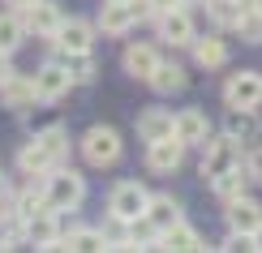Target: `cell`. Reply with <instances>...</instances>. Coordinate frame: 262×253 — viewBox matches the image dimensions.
<instances>
[{
	"label": "cell",
	"instance_id": "6da1fadb",
	"mask_svg": "<svg viewBox=\"0 0 262 253\" xmlns=\"http://www.w3.org/2000/svg\"><path fill=\"white\" fill-rule=\"evenodd\" d=\"M232 168H245L241 142H236L232 133H224V137H211V142L202 146V176L211 180V176H224V172H232Z\"/></svg>",
	"mask_w": 262,
	"mask_h": 253
},
{
	"label": "cell",
	"instance_id": "7a4b0ae2",
	"mask_svg": "<svg viewBox=\"0 0 262 253\" xmlns=\"http://www.w3.org/2000/svg\"><path fill=\"white\" fill-rule=\"evenodd\" d=\"M121 133L116 129H107V125H95V129H86V137H82V159L91 163V168H112L116 159H121Z\"/></svg>",
	"mask_w": 262,
	"mask_h": 253
},
{
	"label": "cell",
	"instance_id": "3957f363",
	"mask_svg": "<svg viewBox=\"0 0 262 253\" xmlns=\"http://www.w3.org/2000/svg\"><path fill=\"white\" fill-rule=\"evenodd\" d=\"M48 206L52 211H78L82 206V197H86V180L78 172H56V176H48Z\"/></svg>",
	"mask_w": 262,
	"mask_h": 253
},
{
	"label": "cell",
	"instance_id": "277c9868",
	"mask_svg": "<svg viewBox=\"0 0 262 253\" xmlns=\"http://www.w3.org/2000/svg\"><path fill=\"white\" fill-rule=\"evenodd\" d=\"M107 211L121 215V219H142V215L150 211V193H146V185L121 180V185L112 189V197H107Z\"/></svg>",
	"mask_w": 262,
	"mask_h": 253
},
{
	"label": "cell",
	"instance_id": "5b68a950",
	"mask_svg": "<svg viewBox=\"0 0 262 253\" xmlns=\"http://www.w3.org/2000/svg\"><path fill=\"white\" fill-rule=\"evenodd\" d=\"M224 103L228 107H258L262 103V73L258 69H241L224 82Z\"/></svg>",
	"mask_w": 262,
	"mask_h": 253
},
{
	"label": "cell",
	"instance_id": "8992f818",
	"mask_svg": "<svg viewBox=\"0 0 262 253\" xmlns=\"http://www.w3.org/2000/svg\"><path fill=\"white\" fill-rule=\"evenodd\" d=\"M185 163V142L172 133V137H159V142H150L146 146V168L155 172V176H172Z\"/></svg>",
	"mask_w": 262,
	"mask_h": 253
},
{
	"label": "cell",
	"instance_id": "52a82bcc",
	"mask_svg": "<svg viewBox=\"0 0 262 253\" xmlns=\"http://www.w3.org/2000/svg\"><path fill=\"white\" fill-rule=\"evenodd\" d=\"M159 39H168L172 48H193V39H198V30H193V17L185 13V9H168V13H159Z\"/></svg>",
	"mask_w": 262,
	"mask_h": 253
},
{
	"label": "cell",
	"instance_id": "ba28073f",
	"mask_svg": "<svg viewBox=\"0 0 262 253\" xmlns=\"http://www.w3.org/2000/svg\"><path fill=\"white\" fill-rule=\"evenodd\" d=\"M35 86H39V99L43 103H56L60 95H69V86H73V73H69V64H43V69L35 73Z\"/></svg>",
	"mask_w": 262,
	"mask_h": 253
},
{
	"label": "cell",
	"instance_id": "9c48e42d",
	"mask_svg": "<svg viewBox=\"0 0 262 253\" xmlns=\"http://www.w3.org/2000/svg\"><path fill=\"white\" fill-rule=\"evenodd\" d=\"M177 133V116L168 112V107H146V112H138V137L146 142H159V137H172Z\"/></svg>",
	"mask_w": 262,
	"mask_h": 253
},
{
	"label": "cell",
	"instance_id": "30bf717a",
	"mask_svg": "<svg viewBox=\"0 0 262 253\" xmlns=\"http://www.w3.org/2000/svg\"><path fill=\"white\" fill-rule=\"evenodd\" d=\"M60 26H64V17H60V9L52 5V0H35V5L26 9V30H35L39 39H56Z\"/></svg>",
	"mask_w": 262,
	"mask_h": 253
},
{
	"label": "cell",
	"instance_id": "8fae6325",
	"mask_svg": "<svg viewBox=\"0 0 262 253\" xmlns=\"http://www.w3.org/2000/svg\"><path fill=\"white\" fill-rule=\"evenodd\" d=\"M177 137L185 142V146H206V142H211V120H206L202 107L177 112Z\"/></svg>",
	"mask_w": 262,
	"mask_h": 253
},
{
	"label": "cell",
	"instance_id": "7c38bea8",
	"mask_svg": "<svg viewBox=\"0 0 262 253\" xmlns=\"http://www.w3.org/2000/svg\"><path fill=\"white\" fill-rule=\"evenodd\" d=\"M134 5L129 0H107V5L99 9V30L103 35H112V39H121V35H129L134 30Z\"/></svg>",
	"mask_w": 262,
	"mask_h": 253
},
{
	"label": "cell",
	"instance_id": "4fadbf2b",
	"mask_svg": "<svg viewBox=\"0 0 262 253\" xmlns=\"http://www.w3.org/2000/svg\"><path fill=\"white\" fill-rule=\"evenodd\" d=\"M224 133H232L236 142H258L262 137V116L254 112V107H228Z\"/></svg>",
	"mask_w": 262,
	"mask_h": 253
},
{
	"label": "cell",
	"instance_id": "5bb4252c",
	"mask_svg": "<svg viewBox=\"0 0 262 253\" xmlns=\"http://www.w3.org/2000/svg\"><path fill=\"white\" fill-rule=\"evenodd\" d=\"M228 227L232 232H258L262 227V206L254 202V197H236V202H228Z\"/></svg>",
	"mask_w": 262,
	"mask_h": 253
},
{
	"label": "cell",
	"instance_id": "9a60e30c",
	"mask_svg": "<svg viewBox=\"0 0 262 253\" xmlns=\"http://www.w3.org/2000/svg\"><path fill=\"white\" fill-rule=\"evenodd\" d=\"M155 69H159V52L150 48V43H134V48H125V73H129V78L146 82Z\"/></svg>",
	"mask_w": 262,
	"mask_h": 253
},
{
	"label": "cell",
	"instance_id": "2e32d148",
	"mask_svg": "<svg viewBox=\"0 0 262 253\" xmlns=\"http://www.w3.org/2000/svg\"><path fill=\"white\" fill-rule=\"evenodd\" d=\"M146 82H150V90H155V95H181L185 86H189V73H185L181 64H168V60H159V69L150 73Z\"/></svg>",
	"mask_w": 262,
	"mask_h": 253
},
{
	"label": "cell",
	"instance_id": "e0dca14e",
	"mask_svg": "<svg viewBox=\"0 0 262 253\" xmlns=\"http://www.w3.org/2000/svg\"><path fill=\"white\" fill-rule=\"evenodd\" d=\"M60 52H91V43H95V30H91V21H82V17H69L60 26Z\"/></svg>",
	"mask_w": 262,
	"mask_h": 253
},
{
	"label": "cell",
	"instance_id": "ac0fdd59",
	"mask_svg": "<svg viewBox=\"0 0 262 253\" xmlns=\"http://www.w3.org/2000/svg\"><path fill=\"white\" fill-rule=\"evenodd\" d=\"M26 240H35L39 249H56V245H60V232H56V219H52V206L26 219Z\"/></svg>",
	"mask_w": 262,
	"mask_h": 253
},
{
	"label": "cell",
	"instance_id": "d6986e66",
	"mask_svg": "<svg viewBox=\"0 0 262 253\" xmlns=\"http://www.w3.org/2000/svg\"><path fill=\"white\" fill-rule=\"evenodd\" d=\"M0 99L21 112V107H30L39 99V86H35V78H17V73H13L9 82H0Z\"/></svg>",
	"mask_w": 262,
	"mask_h": 253
},
{
	"label": "cell",
	"instance_id": "ffe728a7",
	"mask_svg": "<svg viewBox=\"0 0 262 253\" xmlns=\"http://www.w3.org/2000/svg\"><path fill=\"white\" fill-rule=\"evenodd\" d=\"M245 185H249V172L245 168H232V172H224V176H211V193L220 197V202H236V197H245Z\"/></svg>",
	"mask_w": 262,
	"mask_h": 253
},
{
	"label": "cell",
	"instance_id": "44dd1931",
	"mask_svg": "<svg viewBox=\"0 0 262 253\" xmlns=\"http://www.w3.org/2000/svg\"><path fill=\"white\" fill-rule=\"evenodd\" d=\"M245 9H249V0H206V17L220 30H236V21L245 17Z\"/></svg>",
	"mask_w": 262,
	"mask_h": 253
},
{
	"label": "cell",
	"instance_id": "7402d4cb",
	"mask_svg": "<svg viewBox=\"0 0 262 253\" xmlns=\"http://www.w3.org/2000/svg\"><path fill=\"white\" fill-rule=\"evenodd\" d=\"M150 223L159 227V232H168V227H177V223H185V215H181V202L172 193H159V197H150Z\"/></svg>",
	"mask_w": 262,
	"mask_h": 253
},
{
	"label": "cell",
	"instance_id": "603a6c76",
	"mask_svg": "<svg viewBox=\"0 0 262 253\" xmlns=\"http://www.w3.org/2000/svg\"><path fill=\"white\" fill-rule=\"evenodd\" d=\"M193 60L202 64V69H220V64H228V43L224 39H193Z\"/></svg>",
	"mask_w": 262,
	"mask_h": 253
},
{
	"label": "cell",
	"instance_id": "cb8c5ba5",
	"mask_svg": "<svg viewBox=\"0 0 262 253\" xmlns=\"http://www.w3.org/2000/svg\"><path fill=\"white\" fill-rule=\"evenodd\" d=\"M159 227L150 223V215L142 219H129V249H159Z\"/></svg>",
	"mask_w": 262,
	"mask_h": 253
},
{
	"label": "cell",
	"instance_id": "d4e9b609",
	"mask_svg": "<svg viewBox=\"0 0 262 253\" xmlns=\"http://www.w3.org/2000/svg\"><path fill=\"white\" fill-rule=\"evenodd\" d=\"M159 249H206V240L193 232L189 223H177V227H168V232L159 236Z\"/></svg>",
	"mask_w": 262,
	"mask_h": 253
},
{
	"label": "cell",
	"instance_id": "484cf974",
	"mask_svg": "<svg viewBox=\"0 0 262 253\" xmlns=\"http://www.w3.org/2000/svg\"><path fill=\"white\" fill-rule=\"evenodd\" d=\"M39 146L48 150V159H52V168L69 155V129H60V125H52V129H43L39 133Z\"/></svg>",
	"mask_w": 262,
	"mask_h": 253
},
{
	"label": "cell",
	"instance_id": "4316f807",
	"mask_svg": "<svg viewBox=\"0 0 262 253\" xmlns=\"http://www.w3.org/2000/svg\"><path fill=\"white\" fill-rule=\"evenodd\" d=\"M17 168L26 172V176H39V172H48V168H52V159H48V150L39 146V137L30 142V146H21V155H17Z\"/></svg>",
	"mask_w": 262,
	"mask_h": 253
},
{
	"label": "cell",
	"instance_id": "83f0119b",
	"mask_svg": "<svg viewBox=\"0 0 262 253\" xmlns=\"http://www.w3.org/2000/svg\"><path fill=\"white\" fill-rule=\"evenodd\" d=\"M21 35H26V17H17V13H5L0 17V52H13Z\"/></svg>",
	"mask_w": 262,
	"mask_h": 253
},
{
	"label": "cell",
	"instance_id": "f1b7e54d",
	"mask_svg": "<svg viewBox=\"0 0 262 253\" xmlns=\"http://www.w3.org/2000/svg\"><path fill=\"white\" fill-rule=\"evenodd\" d=\"M13 211H17V219H30V215H39V211H48V189H26L13 202Z\"/></svg>",
	"mask_w": 262,
	"mask_h": 253
},
{
	"label": "cell",
	"instance_id": "f546056e",
	"mask_svg": "<svg viewBox=\"0 0 262 253\" xmlns=\"http://www.w3.org/2000/svg\"><path fill=\"white\" fill-rule=\"evenodd\" d=\"M236 30H241V39H245V43H262V9L249 5V9H245V17L236 21Z\"/></svg>",
	"mask_w": 262,
	"mask_h": 253
},
{
	"label": "cell",
	"instance_id": "4dcf8cb0",
	"mask_svg": "<svg viewBox=\"0 0 262 253\" xmlns=\"http://www.w3.org/2000/svg\"><path fill=\"white\" fill-rule=\"evenodd\" d=\"M64 64H69V73H73V82H91L95 78V60H91V52H64Z\"/></svg>",
	"mask_w": 262,
	"mask_h": 253
},
{
	"label": "cell",
	"instance_id": "1f68e13d",
	"mask_svg": "<svg viewBox=\"0 0 262 253\" xmlns=\"http://www.w3.org/2000/svg\"><path fill=\"white\" fill-rule=\"evenodd\" d=\"M245 172H249V180H254V185H262V142L245 155Z\"/></svg>",
	"mask_w": 262,
	"mask_h": 253
},
{
	"label": "cell",
	"instance_id": "d6a6232c",
	"mask_svg": "<svg viewBox=\"0 0 262 253\" xmlns=\"http://www.w3.org/2000/svg\"><path fill=\"white\" fill-rule=\"evenodd\" d=\"M13 215H17V211H13V206L5 202V193H0V227H5V223H9V219H13Z\"/></svg>",
	"mask_w": 262,
	"mask_h": 253
},
{
	"label": "cell",
	"instance_id": "836d02e7",
	"mask_svg": "<svg viewBox=\"0 0 262 253\" xmlns=\"http://www.w3.org/2000/svg\"><path fill=\"white\" fill-rule=\"evenodd\" d=\"M13 78V69H9V52H0V82Z\"/></svg>",
	"mask_w": 262,
	"mask_h": 253
},
{
	"label": "cell",
	"instance_id": "e575fe53",
	"mask_svg": "<svg viewBox=\"0 0 262 253\" xmlns=\"http://www.w3.org/2000/svg\"><path fill=\"white\" fill-rule=\"evenodd\" d=\"M150 5H155L159 13H168V9H177V5H185V0H150Z\"/></svg>",
	"mask_w": 262,
	"mask_h": 253
},
{
	"label": "cell",
	"instance_id": "d590c367",
	"mask_svg": "<svg viewBox=\"0 0 262 253\" xmlns=\"http://www.w3.org/2000/svg\"><path fill=\"white\" fill-rule=\"evenodd\" d=\"M5 5H13V9H17V13H26V9H30V5H35V0H5Z\"/></svg>",
	"mask_w": 262,
	"mask_h": 253
},
{
	"label": "cell",
	"instance_id": "8d00e7d4",
	"mask_svg": "<svg viewBox=\"0 0 262 253\" xmlns=\"http://www.w3.org/2000/svg\"><path fill=\"white\" fill-rule=\"evenodd\" d=\"M254 240H258V249H262V227H258V232H254Z\"/></svg>",
	"mask_w": 262,
	"mask_h": 253
},
{
	"label": "cell",
	"instance_id": "74e56055",
	"mask_svg": "<svg viewBox=\"0 0 262 253\" xmlns=\"http://www.w3.org/2000/svg\"><path fill=\"white\" fill-rule=\"evenodd\" d=\"M249 5H254V9H262V0H249Z\"/></svg>",
	"mask_w": 262,
	"mask_h": 253
},
{
	"label": "cell",
	"instance_id": "f35d334b",
	"mask_svg": "<svg viewBox=\"0 0 262 253\" xmlns=\"http://www.w3.org/2000/svg\"><path fill=\"white\" fill-rule=\"evenodd\" d=\"M185 5H189V0H185Z\"/></svg>",
	"mask_w": 262,
	"mask_h": 253
}]
</instances>
